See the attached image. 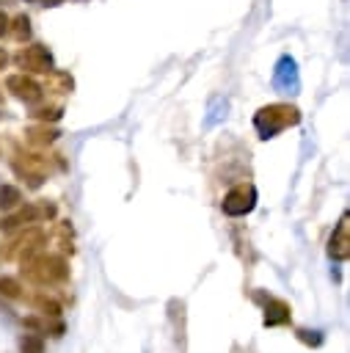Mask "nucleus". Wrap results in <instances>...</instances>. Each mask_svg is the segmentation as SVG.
<instances>
[{
  "instance_id": "f257e3e1",
  "label": "nucleus",
  "mask_w": 350,
  "mask_h": 353,
  "mask_svg": "<svg viewBox=\"0 0 350 353\" xmlns=\"http://www.w3.org/2000/svg\"><path fill=\"white\" fill-rule=\"evenodd\" d=\"M22 262V276L39 287H52V284H63L69 279V262L63 254H47V251H36Z\"/></svg>"
},
{
  "instance_id": "f03ea898",
  "label": "nucleus",
  "mask_w": 350,
  "mask_h": 353,
  "mask_svg": "<svg viewBox=\"0 0 350 353\" xmlns=\"http://www.w3.org/2000/svg\"><path fill=\"white\" fill-rule=\"evenodd\" d=\"M298 121H300V110H298L295 105H287V102L265 105V108H259L256 116H254V127H256V132H259L262 141L276 138L281 130H287V127H292V124H298Z\"/></svg>"
},
{
  "instance_id": "7ed1b4c3",
  "label": "nucleus",
  "mask_w": 350,
  "mask_h": 353,
  "mask_svg": "<svg viewBox=\"0 0 350 353\" xmlns=\"http://www.w3.org/2000/svg\"><path fill=\"white\" fill-rule=\"evenodd\" d=\"M254 207H256V188H254L251 182L234 185V188L223 196V201H220V210H223V215H229V218H243V215H248Z\"/></svg>"
},
{
  "instance_id": "20e7f679",
  "label": "nucleus",
  "mask_w": 350,
  "mask_h": 353,
  "mask_svg": "<svg viewBox=\"0 0 350 353\" xmlns=\"http://www.w3.org/2000/svg\"><path fill=\"white\" fill-rule=\"evenodd\" d=\"M47 243V234H44V229H39V226H30V229H25L19 237H14V243H11V248L6 251V256L8 259H25V256H30V254H36V251H41V245Z\"/></svg>"
},
{
  "instance_id": "39448f33",
  "label": "nucleus",
  "mask_w": 350,
  "mask_h": 353,
  "mask_svg": "<svg viewBox=\"0 0 350 353\" xmlns=\"http://www.w3.org/2000/svg\"><path fill=\"white\" fill-rule=\"evenodd\" d=\"M325 251H328V256H331L333 262H344V259L350 256V215H347V212L339 218L336 229L331 232Z\"/></svg>"
},
{
  "instance_id": "423d86ee",
  "label": "nucleus",
  "mask_w": 350,
  "mask_h": 353,
  "mask_svg": "<svg viewBox=\"0 0 350 353\" xmlns=\"http://www.w3.org/2000/svg\"><path fill=\"white\" fill-rule=\"evenodd\" d=\"M273 85H276L278 91H287V94H298V88H300V74H298L295 58H289V55H281V58H278L276 72H273Z\"/></svg>"
},
{
  "instance_id": "0eeeda50",
  "label": "nucleus",
  "mask_w": 350,
  "mask_h": 353,
  "mask_svg": "<svg viewBox=\"0 0 350 353\" xmlns=\"http://www.w3.org/2000/svg\"><path fill=\"white\" fill-rule=\"evenodd\" d=\"M17 63L28 72H50L52 69V55L47 52V47L33 44V47H28L17 55Z\"/></svg>"
},
{
  "instance_id": "6e6552de",
  "label": "nucleus",
  "mask_w": 350,
  "mask_h": 353,
  "mask_svg": "<svg viewBox=\"0 0 350 353\" xmlns=\"http://www.w3.org/2000/svg\"><path fill=\"white\" fill-rule=\"evenodd\" d=\"M6 88L17 97V99H22V102H39L41 99V85L33 80V77H25V74H11L8 80H6Z\"/></svg>"
},
{
  "instance_id": "1a4fd4ad",
  "label": "nucleus",
  "mask_w": 350,
  "mask_h": 353,
  "mask_svg": "<svg viewBox=\"0 0 350 353\" xmlns=\"http://www.w3.org/2000/svg\"><path fill=\"white\" fill-rule=\"evenodd\" d=\"M289 317H292V306H289L287 301H281V298H270V295H267L262 323H265L267 328H278V325H287Z\"/></svg>"
},
{
  "instance_id": "9d476101",
  "label": "nucleus",
  "mask_w": 350,
  "mask_h": 353,
  "mask_svg": "<svg viewBox=\"0 0 350 353\" xmlns=\"http://www.w3.org/2000/svg\"><path fill=\"white\" fill-rule=\"evenodd\" d=\"M39 218V207L36 204H19L17 210H11L6 218H0V232H14L17 226H22V223H33Z\"/></svg>"
},
{
  "instance_id": "9b49d317",
  "label": "nucleus",
  "mask_w": 350,
  "mask_h": 353,
  "mask_svg": "<svg viewBox=\"0 0 350 353\" xmlns=\"http://www.w3.org/2000/svg\"><path fill=\"white\" fill-rule=\"evenodd\" d=\"M28 328H33L36 334H50V336H61L63 334V323L58 317H44V314H33L22 320Z\"/></svg>"
},
{
  "instance_id": "f8f14e48",
  "label": "nucleus",
  "mask_w": 350,
  "mask_h": 353,
  "mask_svg": "<svg viewBox=\"0 0 350 353\" xmlns=\"http://www.w3.org/2000/svg\"><path fill=\"white\" fill-rule=\"evenodd\" d=\"M33 309L39 314H44V317H61V303L52 295H47V292L33 295Z\"/></svg>"
},
{
  "instance_id": "ddd939ff",
  "label": "nucleus",
  "mask_w": 350,
  "mask_h": 353,
  "mask_svg": "<svg viewBox=\"0 0 350 353\" xmlns=\"http://www.w3.org/2000/svg\"><path fill=\"white\" fill-rule=\"evenodd\" d=\"M22 204V190L17 185H0V210L11 212Z\"/></svg>"
},
{
  "instance_id": "4468645a",
  "label": "nucleus",
  "mask_w": 350,
  "mask_h": 353,
  "mask_svg": "<svg viewBox=\"0 0 350 353\" xmlns=\"http://www.w3.org/2000/svg\"><path fill=\"white\" fill-rule=\"evenodd\" d=\"M25 135H28V141L36 143V146H47V143H52V141L58 138V132H55L52 127H30Z\"/></svg>"
},
{
  "instance_id": "2eb2a0df",
  "label": "nucleus",
  "mask_w": 350,
  "mask_h": 353,
  "mask_svg": "<svg viewBox=\"0 0 350 353\" xmlns=\"http://www.w3.org/2000/svg\"><path fill=\"white\" fill-rule=\"evenodd\" d=\"M0 298L19 301V298H22V284H19L14 276H0Z\"/></svg>"
},
{
  "instance_id": "dca6fc26",
  "label": "nucleus",
  "mask_w": 350,
  "mask_h": 353,
  "mask_svg": "<svg viewBox=\"0 0 350 353\" xmlns=\"http://www.w3.org/2000/svg\"><path fill=\"white\" fill-rule=\"evenodd\" d=\"M295 336H298V342H303L309 347H320L325 342V334L317 328H295Z\"/></svg>"
},
{
  "instance_id": "f3484780",
  "label": "nucleus",
  "mask_w": 350,
  "mask_h": 353,
  "mask_svg": "<svg viewBox=\"0 0 350 353\" xmlns=\"http://www.w3.org/2000/svg\"><path fill=\"white\" fill-rule=\"evenodd\" d=\"M19 353H44V339H41V334H22V339H19Z\"/></svg>"
},
{
  "instance_id": "a211bd4d",
  "label": "nucleus",
  "mask_w": 350,
  "mask_h": 353,
  "mask_svg": "<svg viewBox=\"0 0 350 353\" xmlns=\"http://www.w3.org/2000/svg\"><path fill=\"white\" fill-rule=\"evenodd\" d=\"M14 36L17 39H28L30 36V19L28 17H17L14 19Z\"/></svg>"
},
{
  "instance_id": "6ab92c4d",
  "label": "nucleus",
  "mask_w": 350,
  "mask_h": 353,
  "mask_svg": "<svg viewBox=\"0 0 350 353\" xmlns=\"http://www.w3.org/2000/svg\"><path fill=\"white\" fill-rule=\"evenodd\" d=\"M61 113H63V110L55 105V108H41V110H36L33 116H36L39 121H55V119H61Z\"/></svg>"
},
{
  "instance_id": "aec40b11",
  "label": "nucleus",
  "mask_w": 350,
  "mask_h": 353,
  "mask_svg": "<svg viewBox=\"0 0 350 353\" xmlns=\"http://www.w3.org/2000/svg\"><path fill=\"white\" fill-rule=\"evenodd\" d=\"M6 30H8V17H6V14H0V36H3Z\"/></svg>"
},
{
  "instance_id": "412c9836",
  "label": "nucleus",
  "mask_w": 350,
  "mask_h": 353,
  "mask_svg": "<svg viewBox=\"0 0 350 353\" xmlns=\"http://www.w3.org/2000/svg\"><path fill=\"white\" fill-rule=\"evenodd\" d=\"M6 61H8V55H6V50H3V47H0V69H3V66H6Z\"/></svg>"
},
{
  "instance_id": "4be33fe9",
  "label": "nucleus",
  "mask_w": 350,
  "mask_h": 353,
  "mask_svg": "<svg viewBox=\"0 0 350 353\" xmlns=\"http://www.w3.org/2000/svg\"><path fill=\"white\" fill-rule=\"evenodd\" d=\"M33 3H47V6H55L58 0H33Z\"/></svg>"
},
{
  "instance_id": "5701e85b",
  "label": "nucleus",
  "mask_w": 350,
  "mask_h": 353,
  "mask_svg": "<svg viewBox=\"0 0 350 353\" xmlns=\"http://www.w3.org/2000/svg\"><path fill=\"white\" fill-rule=\"evenodd\" d=\"M0 97H3V94H0Z\"/></svg>"
}]
</instances>
